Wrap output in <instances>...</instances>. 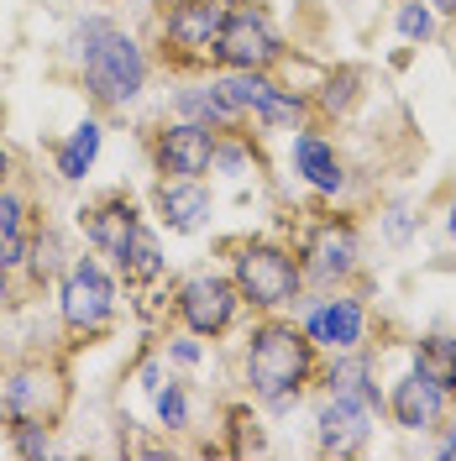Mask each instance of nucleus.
I'll return each instance as SVG.
<instances>
[{
	"instance_id": "10",
	"label": "nucleus",
	"mask_w": 456,
	"mask_h": 461,
	"mask_svg": "<svg viewBox=\"0 0 456 461\" xmlns=\"http://www.w3.org/2000/svg\"><path fill=\"white\" fill-rule=\"evenodd\" d=\"M226 5L221 0H189V5H169V11H152V58L158 68L169 74H205L210 68V48H215V32H221Z\"/></svg>"
},
{
	"instance_id": "20",
	"label": "nucleus",
	"mask_w": 456,
	"mask_h": 461,
	"mask_svg": "<svg viewBox=\"0 0 456 461\" xmlns=\"http://www.w3.org/2000/svg\"><path fill=\"white\" fill-rule=\"evenodd\" d=\"M37 221H42V215H37V200H32L27 189H22L16 178L0 184V267H11V273L27 267Z\"/></svg>"
},
{
	"instance_id": "18",
	"label": "nucleus",
	"mask_w": 456,
	"mask_h": 461,
	"mask_svg": "<svg viewBox=\"0 0 456 461\" xmlns=\"http://www.w3.org/2000/svg\"><path fill=\"white\" fill-rule=\"evenodd\" d=\"M115 278H121V288L126 294H137V288H152V284H169V241H163V226L147 215L142 226L126 236V247L111 258Z\"/></svg>"
},
{
	"instance_id": "1",
	"label": "nucleus",
	"mask_w": 456,
	"mask_h": 461,
	"mask_svg": "<svg viewBox=\"0 0 456 461\" xmlns=\"http://www.w3.org/2000/svg\"><path fill=\"white\" fill-rule=\"evenodd\" d=\"M63 63H68L74 85L85 89V105L100 115L137 111L152 89V74H158L152 42L111 11L74 16V27L63 37Z\"/></svg>"
},
{
	"instance_id": "38",
	"label": "nucleus",
	"mask_w": 456,
	"mask_h": 461,
	"mask_svg": "<svg viewBox=\"0 0 456 461\" xmlns=\"http://www.w3.org/2000/svg\"><path fill=\"white\" fill-rule=\"evenodd\" d=\"M85 5H111V0H85Z\"/></svg>"
},
{
	"instance_id": "13",
	"label": "nucleus",
	"mask_w": 456,
	"mask_h": 461,
	"mask_svg": "<svg viewBox=\"0 0 456 461\" xmlns=\"http://www.w3.org/2000/svg\"><path fill=\"white\" fill-rule=\"evenodd\" d=\"M215 126L205 121H184V115H163L158 126L142 131V152L152 178H210V158H215Z\"/></svg>"
},
{
	"instance_id": "39",
	"label": "nucleus",
	"mask_w": 456,
	"mask_h": 461,
	"mask_svg": "<svg viewBox=\"0 0 456 461\" xmlns=\"http://www.w3.org/2000/svg\"><path fill=\"white\" fill-rule=\"evenodd\" d=\"M0 126H5V115H0Z\"/></svg>"
},
{
	"instance_id": "3",
	"label": "nucleus",
	"mask_w": 456,
	"mask_h": 461,
	"mask_svg": "<svg viewBox=\"0 0 456 461\" xmlns=\"http://www.w3.org/2000/svg\"><path fill=\"white\" fill-rule=\"evenodd\" d=\"M288 247L305 267L310 288H342V284H368V226L357 204H320L299 210V221L288 230Z\"/></svg>"
},
{
	"instance_id": "37",
	"label": "nucleus",
	"mask_w": 456,
	"mask_h": 461,
	"mask_svg": "<svg viewBox=\"0 0 456 461\" xmlns=\"http://www.w3.org/2000/svg\"><path fill=\"white\" fill-rule=\"evenodd\" d=\"M169 5H189V0H152V11H169Z\"/></svg>"
},
{
	"instance_id": "6",
	"label": "nucleus",
	"mask_w": 456,
	"mask_h": 461,
	"mask_svg": "<svg viewBox=\"0 0 456 461\" xmlns=\"http://www.w3.org/2000/svg\"><path fill=\"white\" fill-rule=\"evenodd\" d=\"M74 409V373L63 351H32L0 367V430L5 425H63Z\"/></svg>"
},
{
	"instance_id": "28",
	"label": "nucleus",
	"mask_w": 456,
	"mask_h": 461,
	"mask_svg": "<svg viewBox=\"0 0 456 461\" xmlns=\"http://www.w3.org/2000/svg\"><path fill=\"white\" fill-rule=\"evenodd\" d=\"M388 27H394V37H399L404 48H435V42H441V32H446V22L435 16V5H430V0H394Z\"/></svg>"
},
{
	"instance_id": "23",
	"label": "nucleus",
	"mask_w": 456,
	"mask_h": 461,
	"mask_svg": "<svg viewBox=\"0 0 456 461\" xmlns=\"http://www.w3.org/2000/svg\"><path fill=\"white\" fill-rule=\"evenodd\" d=\"M268 173V142L257 137L252 126H226L215 137V158H210V178H262Z\"/></svg>"
},
{
	"instance_id": "31",
	"label": "nucleus",
	"mask_w": 456,
	"mask_h": 461,
	"mask_svg": "<svg viewBox=\"0 0 456 461\" xmlns=\"http://www.w3.org/2000/svg\"><path fill=\"white\" fill-rule=\"evenodd\" d=\"M430 456H441V461H456V409L441 420V430L430 435Z\"/></svg>"
},
{
	"instance_id": "29",
	"label": "nucleus",
	"mask_w": 456,
	"mask_h": 461,
	"mask_svg": "<svg viewBox=\"0 0 456 461\" xmlns=\"http://www.w3.org/2000/svg\"><path fill=\"white\" fill-rule=\"evenodd\" d=\"M152 341H158V351H163V362H169L173 373H184V377H195L205 362H210V341L189 336V330H178V325H163Z\"/></svg>"
},
{
	"instance_id": "7",
	"label": "nucleus",
	"mask_w": 456,
	"mask_h": 461,
	"mask_svg": "<svg viewBox=\"0 0 456 461\" xmlns=\"http://www.w3.org/2000/svg\"><path fill=\"white\" fill-rule=\"evenodd\" d=\"M299 320V330L320 346V357L357 351L378 341V304H372V278L368 284H342V288H305L299 304L288 310Z\"/></svg>"
},
{
	"instance_id": "26",
	"label": "nucleus",
	"mask_w": 456,
	"mask_h": 461,
	"mask_svg": "<svg viewBox=\"0 0 456 461\" xmlns=\"http://www.w3.org/2000/svg\"><path fill=\"white\" fill-rule=\"evenodd\" d=\"M404 357H409L420 373H430L456 399V330H446V325L420 330V336H409V341H404Z\"/></svg>"
},
{
	"instance_id": "12",
	"label": "nucleus",
	"mask_w": 456,
	"mask_h": 461,
	"mask_svg": "<svg viewBox=\"0 0 456 461\" xmlns=\"http://www.w3.org/2000/svg\"><path fill=\"white\" fill-rule=\"evenodd\" d=\"M451 409H456V399L430 373H420L409 357H404L394 373L383 367V425H388V430L415 435V440H430Z\"/></svg>"
},
{
	"instance_id": "5",
	"label": "nucleus",
	"mask_w": 456,
	"mask_h": 461,
	"mask_svg": "<svg viewBox=\"0 0 456 461\" xmlns=\"http://www.w3.org/2000/svg\"><path fill=\"white\" fill-rule=\"evenodd\" d=\"M121 299H126V288L115 278V267L100 252L79 247L68 267L53 278V315L63 330V346L79 351V346L111 341V330L121 325Z\"/></svg>"
},
{
	"instance_id": "16",
	"label": "nucleus",
	"mask_w": 456,
	"mask_h": 461,
	"mask_svg": "<svg viewBox=\"0 0 456 461\" xmlns=\"http://www.w3.org/2000/svg\"><path fill=\"white\" fill-rule=\"evenodd\" d=\"M147 215L163 226V236H200L215 221V189L210 178H152Z\"/></svg>"
},
{
	"instance_id": "40",
	"label": "nucleus",
	"mask_w": 456,
	"mask_h": 461,
	"mask_svg": "<svg viewBox=\"0 0 456 461\" xmlns=\"http://www.w3.org/2000/svg\"><path fill=\"white\" fill-rule=\"evenodd\" d=\"M388 5H394V0H388Z\"/></svg>"
},
{
	"instance_id": "19",
	"label": "nucleus",
	"mask_w": 456,
	"mask_h": 461,
	"mask_svg": "<svg viewBox=\"0 0 456 461\" xmlns=\"http://www.w3.org/2000/svg\"><path fill=\"white\" fill-rule=\"evenodd\" d=\"M48 152H53V178H58V184L79 189L89 173H95L100 152H105V115H100V111H85L53 147H48Z\"/></svg>"
},
{
	"instance_id": "24",
	"label": "nucleus",
	"mask_w": 456,
	"mask_h": 461,
	"mask_svg": "<svg viewBox=\"0 0 456 461\" xmlns=\"http://www.w3.org/2000/svg\"><path fill=\"white\" fill-rule=\"evenodd\" d=\"M79 247H74V236L58 226V221H37V230H32V252H27V267H22V284L32 288V294H42V288H53V278L68 267V258H74Z\"/></svg>"
},
{
	"instance_id": "17",
	"label": "nucleus",
	"mask_w": 456,
	"mask_h": 461,
	"mask_svg": "<svg viewBox=\"0 0 456 461\" xmlns=\"http://www.w3.org/2000/svg\"><path fill=\"white\" fill-rule=\"evenodd\" d=\"M368 68L362 63H325L310 85V121L320 126H351V115L368 105Z\"/></svg>"
},
{
	"instance_id": "32",
	"label": "nucleus",
	"mask_w": 456,
	"mask_h": 461,
	"mask_svg": "<svg viewBox=\"0 0 456 461\" xmlns=\"http://www.w3.org/2000/svg\"><path fill=\"white\" fill-rule=\"evenodd\" d=\"M22 273H11V267H0V315H5V310H16V304H22Z\"/></svg>"
},
{
	"instance_id": "21",
	"label": "nucleus",
	"mask_w": 456,
	"mask_h": 461,
	"mask_svg": "<svg viewBox=\"0 0 456 461\" xmlns=\"http://www.w3.org/2000/svg\"><path fill=\"white\" fill-rule=\"evenodd\" d=\"M169 115L205 121V126H215V131L242 126V121H236V111L221 100V89H215V79H210V68H205V74H173V85H169Z\"/></svg>"
},
{
	"instance_id": "22",
	"label": "nucleus",
	"mask_w": 456,
	"mask_h": 461,
	"mask_svg": "<svg viewBox=\"0 0 456 461\" xmlns=\"http://www.w3.org/2000/svg\"><path fill=\"white\" fill-rule=\"evenodd\" d=\"M215 430H221V440H210L200 451H226V456H262L268 451V414L247 393L221 409V425Z\"/></svg>"
},
{
	"instance_id": "35",
	"label": "nucleus",
	"mask_w": 456,
	"mask_h": 461,
	"mask_svg": "<svg viewBox=\"0 0 456 461\" xmlns=\"http://www.w3.org/2000/svg\"><path fill=\"white\" fill-rule=\"evenodd\" d=\"M441 48H446V63H451V74H456V22H446V32H441Z\"/></svg>"
},
{
	"instance_id": "33",
	"label": "nucleus",
	"mask_w": 456,
	"mask_h": 461,
	"mask_svg": "<svg viewBox=\"0 0 456 461\" xmlns=\"http://www.w3.org/2000/svg\"><path fill=\"white\" fill-rule=\"evenodd\" d=\"M435 226H441V236L456 247V184L446 189V200H441V210H435Z\"/></svg>"
},
{
	"instance_id": "30",
	"label": "nucleus",
	"mask_w": 456,
	"mask_h": 461,
	"mask_svg": "<svg viewBox=\"0 0 456 461\" xmlns=\"http://www.w3.org/2000/svg\"><path fill=\"white\" fill-rule=\"evenodd\" d=\"M53 435H58L53 425H5V446L27 461H42L53 456Z\"/></svg>"
},
{
	"instance_id": "14",
	"label": "nucleus",
	"mask_w": 456,
	"mask_h": 461,
	"mask_svg": "<svg viewBox=\"0 0 456 461\" xmlns=\"http://www.w3.org/2000/svg\"><path fill=\"white\" fill-rule=\"evenodd\" d=\"M310 430H315V451H320V456L351 461V456H362L372 440H378L383 414H378L372 403L351 399V393H315Z\"/></svg>"
},
{
	"instance_id": "34",
	"label": "nucleus",
	"mask_w": 456,
	"mask_h": 461,
	"mask_svg": "<svg viewBox=\"0 0 456 461\" xmlns=\"http://www.w3.org/2000/svg\"><path fill=\"white\" fill-rule=\"evenodd\" d=\"M11 178H16V152L0 142V184H11Z\"/></svg>"
},
{
	"instance_id": "36",
	"label": "nucleus",
	"mask_w": 456,
	"mask_h": 461,
	"mask_svg": "<svg viewBox=\"0 0 456 461\" xmlns=\"http://www.w3.org/2000/svg\"><path fill=\"white\" fill-rule=\"evenodd\" d=\"M430 5H435V16H441V22H456V0H430Z\"/></svg>"
},
{
	"instance_id": "25",
	"label": "nucleus",
	"mask_w": 456,
	"mask_h": 461,
	"mask_svg": "<svg viewBox=\"0 0 456 461\" xmlns=\"http://www.w3.org/2000/svg\"><path fill=\"white\" fill-rule=\"evenodd\" d=\"M372 226H378V241L388 252H409L420 241V230H425V210L409 194H383L378 210H372Z\"/></svg>"
},
{
	"instance_id": "9",
	"label": "nucleus",
	"mask_w": 456,
	"mask_h": 461,
	"mask_svg": "<svg viewBox=\"0 0 456 461\" xmlns=\"http://www.w3.org/2000/svg\"><path fill=\"white\" fill-rule=\"evenodd\" d=\"M288 173L294 184H305V194L320 204H351L357 200V163L342 147V137L320 121H305L299 131H288Z\"/></svg>"
},
{
	"instance_id": "15",
	"label": "nucleus",
	"mask_w": 456,
	"mask_h": 461,
	"mask_svg": "<svg viewBox=\"0 0 456 461\" xmlns=\"http://www.w3.org/2000/svg\"><path fill=\"white\" fill-rule=\"evenodd\" d=\"M147 221V204L126 189V184H115V189H100V194H89L79 210H74V230L85 236L89 252H100V258L111 262L121 247H126V236Z\"/></svg>"
},
{
	"instance_id": "8",
	"label": "nucleus",
	"mask_w": 456,
	"mask_h": 461,
	"mask_svg": "<svg viewBox=\"0 0 456 461\" xmlns=\"http://www.w3.org/2000/svg\"><path fill=\"white\" fill-rule=\"evenodd\" d=\"M242 315H247V304H242V294H236L226 267H189L184 278H173L169 320L178 330H189V336L215 346L226 336H236Z\"/></svg>"
},
{
	"instance_id": "27",
	"label": "nucleus",
	"mask_w": 456,
	"mask_h": 461,
	"mask_svg": "<svg viewBox=\"0 0 456 461\" xmlns=\"http://www.w3.org/2000/svg\"><path fill=\"white\" fill-rule=\"evenodd\" d=\"M189 383H195V377L169 373L152 393H147V399H152V425L169 435V440L195 430V388H189Z\"/></svg>"
},
{
	"instance_id": "2",
	"label": "nucleus",
	"mask_w": 456,
	"mask_h": 461,
	"mask_svg": "<svg viewBox=\"0 0 456 461\" xmlns=\"http://www.w3.org/2000/svg\"><path fill=\"white\" fill-rule=\"evenodd\" d=\"M242 393L268 414L288 420L294 409L315 399V373H320V346L299 330V320L288 315H252L242 336Z\"/></svg>"
},
{
	"instance_id": "4",
	"label": "nucleus",
	"mask_w": 456,
	"mask_h": 461,
	"mask_svg": "<svg viewBox=\"0 0 456 461\" xmlns=\"http://www.w3.org/2000/svg\"><path fill=\"white\" fill-rule=\"evenodd\" d=\"M221 267L231 273V284L242 294L247 315H284L299 304L305 294V267L294 258L288 236L278 230H242L221 241Z\"/></svg>"
},
{
	"instance_id": "11",
	"label": "nucleus",
	"mask_w": 456,
	"mask_h": 461,
	"mask_svg": "<svg viewBox=\"0 0 456 461\" xmlns=\"http://www.w3.org/2000/svg\"><path fill=\"white\" fill-rule=\"evenodd\" d=\"M288 32L278 27V16L257 0H231L215 48H210V68H278L288 58Z\"/></svg>"
}]
</instances>
